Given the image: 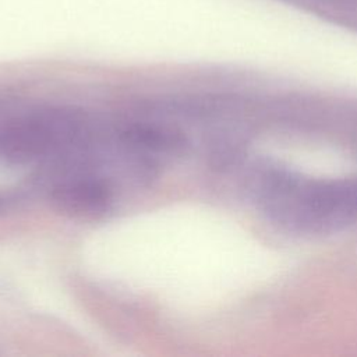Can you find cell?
<instances>
[{
	"label": "cell",
	"instance_id": "1",
	"mask_svg": "<svg viewBox=\"0 0 357 357\" xmlns=\"http://www.w3.org/2000/svg\"><path fill=\"white\" fill-rule=\"evenodd\" d=\"M251 178L266 215L287 229L331 233L357 219V178L312 180L271 167Z\"/></svg>",
	"mask_w": 357,
	"mask_h": 357
},
{
	"label": "cell",
	"instance_id": "2",
	"mask_svg": "<svg viewBox=\"0 0 357 357\" xmlns=\"http://www.w3.org/2000/svg\"><path fill=\"white\" fill-rule=\"evenodd\" d=\"M88 123L73 109H52L17 119L0 131V156L10 163H29L81 145Z\"/></svg>",
	"mask_w": 357,
	"mask_h": 357
},
{
	"label": "cell",
	"instance_id": "3",
	"mask_svg": "<svg viewBox=\"0 0 357 357\" xmlns=\"http://www.w3.org/2000/svg\"><path fill=\"white\" fill-rule=\"evenodd\" d=\"M50 204L70 218H98L110 209L113 188L106 180L95 176H73L52 188Z\"/></svg>",
	"mask_w": 357,
	"mask_h": 357
},
{
	"label": "cell",
	"instance_id": "4",
	"mask_svg": "<svg viewBox=\"0 0 357 357\" xmlns=\"http://www.w3.org/2000/svg\"><path fill=\"white\" fill-rule=\"evenodd\" d=\"M119 139L137 153H181L187 148L185 135L159 123H132L123 127Z\"/></svg>",
	"mask_w": 357,
	"mask_h": 357
},
{
	"label": "cell",
	"instance_id": "5",
	"mask_svg": "<svg viewBox=\"0 0 357 357\" xmlns=\"http://www.w3.org/2000/svg\"><path fill=\"white\" fill-rule=\"evenodd\" d=\"M6 204H7V199L0 194V211H3V209H4Z\"/></svg>",
	"mask_w": 357,
	"mask_h": 357
}]
</instances>
